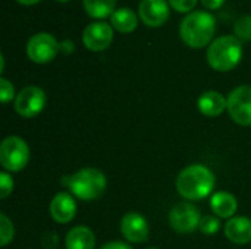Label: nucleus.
<instances>
[{"mask_svg":"<svg viewBox=\"0 0 251 249\" xmlns=\"http://www.w3.org/2000/svg\"><path fill=\"white\" fill-rule=\"evenodd\" d=\"M47 97L43 88L35 85H28L19 91L15 98V110L19 116L31 119L40 114L46 106Z\"/></svg>","mask_w":251,"mask_h":249,"instance_id":"8","label":"nucleus"},{"mask_svg":"<svg viewBox=\"0 0 251 249\" xmlns=\"http://www.w3.org/2000/svg\"><path fill=\"white\" fill-rule=\"evenodd\" d=\"M100 249H132L128 244L124 242H109L106 245H103Z\"/></svg>","mask_w":251,"mask_h":249,"instance_id":"28","label":"nucleus"},{"mask_svg":"<svg viewBox=\"0 0 251 249\" xmlns=\"http://www.w3.org/2000/svg\"><path fill=\"white\" fill-rule=\"evenodd\" d=\"M118 0H82L85 13L93 19H106L110 18L116 10Z\"/></svg>","mask_w":251,"mask_h":249,"instance_id":"19","label":"nucleus"},{"mask_svg":"<svg viewBox=\"0 0 251 249\" xmlns=\"http://www.w3.org/2000/svg\"><path fill=\"white\" fill-rule=\"evenodd\" d=\"M149 249H157V248H149Z\"/></svg>","mask_w":251,"mask_h":249,"instance_id":"32","label":"nucleus"},{"mask_svg":"<svg viewBox=\"0 0 251 249\" xmlns=\"http://www.w3.org/2000/svg\"><path fill=\"white\" fill-rule=\"evenodd\" d=\"M140 22L138 13H135L129 7H121L113 12L110 16V25L119 34H131L137 29Z\"/></svg>","mask_w":251,"mask_h":249,"instance_id":"16","label":"nucleus"},{"mask_svg":"<svg viewBox=\"0 0 251 249\" xmlns=\"http://www.w3.org/2000/svg\"><path fill=\"white\" fill-rule=\"evenodd\" d=\"M199 227H200V230L204 235H215L219 230L221 223L213 216H204V217H201V222H200V226Z\"/></svg>","mask_w":251,"mask_h":249,"instance_id":"23","label":"nucleus"},{"mask_svg":"<svg viewBox=\"0 0 251 249\" xmlns=\"http://www.w3.org/2000/svg\"><path fill=\"white\" fill-rule=\"evenodd\" d=\"M234 35L240 41H251V15H241L234 23Z\"/></svg>","mask_w":251,"mask_h":249,"instance_id":"20","label":"nucleus"},{"mask_svg":"<svg viewBox=\"0 0 251 249\" xmlns=\"http://www.w3.org/2000/svg\"><path fill=\"white\" fill-rule=\"evenodd\" d=\"M115 37L113 26L106 21H93L82 31V44L90 51H104L110 47Z\"/></svg>","mask_w":251,"mask_h":249,"instance_id":"7","label":"nucleus"},{"mask_svg":"<svg viewBox=\"0 0 251 249\" xmlns=\"http://www.w3.org/2000/svg\"><path fill=\"white\" fill-rule=\"evenodd\" d=\"M13 225L12 222L7 219L6 214H0V245L6 247L12 239H13Z\"/></svg>","mask_w":251,"mask_h":249,"instance_id":"21","label":"nucleus"},{"mask_svg":"<svg viewBox=\"0 0 251 249\" xmlns=\"http://www.w3.org/2000/svg\"><path fill=\"white\" fill-rule=\"evenodd\" d=\"M13 191V181L12 178L6 173H0V198H7Z\"/></svg>","mask_w":251,"mask_h":249,"instance_id":"25","label":"nucleus"},{"mask_svg":"<svg viewBox=\"0 0 251 249\" xmlns=\"http://www.w3.org/2000/svg\"><path fill=\"white\" fill-rule=\"evenodd\" d=\"M200 1L207 10H218L225 4L226 0H200Z\"/></svg>","mask_w":251,"mask_h":249,"instance_id":"27","label":"nucleus"},{"mask_svg":"<svg viewBox=\"0 0 251 249\" xmlns=\"http://www.w3.org/2000/svg\"><path fill=\"white\" fill-rule=\"evenodd\" d=\"M56 1H59V3H66V1H69V0H56Z\"/></svg>","mask_w":251,"mask_h":249,"instance_id":"31","label":"nucleus"},{"mask_svg":"<svg viewBox=\"0 0 251 249\" xmlns=\"http://www.w3.org/2000/svg\"><path fill=\"white\" fill-rule=\"evenodd\" d=\"M29 160V148L19 136H7L0 145V163L7 172H21Z\"/></svg>","mask_w":251,"mask_h":249,"instance_id":"5","label":"nucleus"},{"mask_svg":"<svg viewBox=\"0 0 251 249\" xmlns=\"http://www.w3.org/2000/svg\"><path fill=\"white\" fill-rule=\"evenodd\" d=\"M225 235L237 245L249 244L251 242V220L247 217H232L225 226Z\"/></svg>","mask_w":251,"mask_h":249,"instance_id":"15","label":"nucleus"},{"mask_svg":"<svg viewBox=\"0 0 251 249\" xmlns=\"http://www.w3.org/2000/svg\"><path fill=\"white\" fill-rule=\"evenodd\" d=\"M75 213H76V204L71 197V194L59 192L54 195L50 204V214L54 222L60 225L69 223L75 217Z\"/></svg>","mask_w":251,"mask_h":249,"instance_id":"13","label":"nucleus"},{"mask_svg":"<svg viewBox=\"0 0 251 249\" xmlns=\"http://www.w3.org/2000/svg\"><path fill=\"white\" fill-rule=\"evenodd\" d=\"M169 222L172 229L178 233H191L200 226L201 216L196 205L190 203H179L171 210Z\"/></svg>","mask_w":251,"mask_h":249,"instance_id":"10","label":"nucleus"},{"mask_svg":"<svg viewBox=\"0 0 251 249\" xmlns=\"http://www.w3.org/2000/svg\"><path fill=\"white\" fill-rule=\"evenodd\" d=\"M216 32V18L207 10H193L179 23V37L191 48L209 47Z\"/></svg>","mask_w":251,"mask_h":249,"instance_id":"1","label":"nucleus"},{"mask_svg":"<svg viewBox=\"0 0 251 249\" xmlns=\"http://www.w3.org/2000/svg\"><path fill=\"white\" fill-rule=\"evenodd\" d=\"M243 57V41L235 35L215 38L206 51L209 66L216 72H229L238 66Z\"/></svg>","mask_w":251,"mask_h":249,"instance_id":"3","label":"nucleus"},{"mask_svg":"<svg viewBox=\"0 0 251 249\" xmlns=\"http://www.w3.org/2000/svg\"><path fill=\"white\" fill-rule=\"evenodd\" d=\"M121 232L125 236V239H128L129 242L141 244L149 239L150 229L147 220L141 214L132 211L124 216L121 222Z\"/></svg>","mask_w":251,"mask_h":249,"instance_id":"12","label":"nucleus"},{"mask_svg":"<svg viewBox=\"0 0 251 249\" xmlns=\"http://www.w3.org/2000/svg\"><path fill=\"white\" fill-rule=\"evenodd\" d=\"M228 113L231 119L241 125H251V87L241 85L232 90L228 95Z\"/></svg>","mask_w":251,"mask_h":249,"instance_id":"9","label":"nucleus"},{"mask_svg":"<svg viewBox=\"0 0 251 249\" xmlns=\"http://www.w3.org/2000/svg\"><path fill=\"white\" fill-rule=\"evenodd\" d=\"M63 183L76 198L82 201H93L100 198L107 185L104 173L93 167H87L78 170L72 176H66Z\"/></svg>","mask_w":251,"mask_h":249,"instance_id":"4","label":"nucleus"},{"mask_svg":"<svg viewBox=\"0 0 251 249\" xmlns=\"http://www.w3.org/2000/svg\"><path fill=\"white\" fill-rule=\"evenodd\" d=\"M59 44L60 43L54 38V35L49 32H37L26 43V56L34 63H49L60 51Z\"/></svg>","mask_w":251,"mask_h":249,"instance_id":"6","label":"nucleus"},{"mask_svg":"<svg viewBox=\"0 0 251 249\" xmlns=\"http://www.w3.org/2000/svg\"><path fill=\"white\" fill-rule=\"evenodd\" d=\"M96 236L91 229L76 226L66 235V249H94Z\"/></svg>","mask_w":251,"mask_h":249,"instance_id":"17","label":"nucleus"},{"mask_svg":"<svg viewBox=\"0 0 251 249\" xmlns=\"http://www.w3.org/2000/svg\"><path fill=\"white\" fill-rule=\"evenodd\" d=\"M16 1L22 6H34V4L40 3L41 0H16Z\"/></svg>","mask_w":251,"mask_h":249,"instance_id":"29","label":"nucleus"},{"mask_svg":"<svg viewBox=\"0 0 251 249\" xmlns=\"http://www.w3.org/2000/svg\"><path fill=\"white\" fill-rule=\"evenodd\" d=\"M3 70H4V56L0 54V72H3Z\"/></svg>","mask_w":251,"mask_h":249,"instance_id":"30","label":"nucleus"},{"mask_svg":"<svg viewBox=\"0 0 251 249\" xmlns=\"http://www.w3.org/2000/svg\"><path fill=\"white\" fill-rule=\"evenodd\" d=\"M213 188L215 175L203 164H193L185 167L176 179V189L179 195L188 201H199L206 198Z\"/></svg>","mask_w":251,"mask_h":249,"instance_id":"2","label":"nucleus"},{"mask_svg":"<svg viewBox=\"0 0 251 249\" xmlns=\"http://www.w3.org/2000/svg\"><path fill=\"white\" fill-rule=\"evenodd\" d=\"M15 97V88L12 85L10 81H7L6 78H0V100L3 104L12 101Z\"/></svg>","mask_w":251,"mask_h":249,"instance_id":"24","label":"nucleus"},{"mask_svg":"<svg viewBox=\"0 0 251 249\" xmlns=\"http://www.w3.org/2000/svg\"><path fill=\"white\" fill-rule=\"evenodd\" d=\"M59 48H60V53H63V54H72L75 51V44H74L72 40H68L66 38L63 41H60Z\"/></svg>","mask_w":251,"mask_h":249,"instance_id":"26","label":"nucleus"},{"mask_svg":"<svg viewBox=\"0 0 251 249\" xmlns=\"http://www.w3.org/2000/svg\"><path fill=\"white\" fill-rule=\"evenodd\" d=\"M210 207L216 216L228 219L235 214L238 208V203H237V198L229 192H216L212 195Z\"/></svg>","mask_w":251,"mask_h":249,"instance_id":"18","label":"nucleus"},{"mask_svg":"<svg viewBox=\"0 0 251 249\" xmlns=\"http://www.w3.org/2000/svg\"><path fill=\"white\" fill-rule=\"evenodd\" d=\"M199 110L207 117H216L228 109V100L218 91H206L197 100Z\"/></svg>","mask_w":251,"mask_h":249,"instance_id":"14","label":"nucleus"},{"mask_svg":"<svg viewBox=\"0 0 251 249\" xmlns=\"http://www.w3.org/2000/svg\"><path fill=\"white\" fill-rule=\"evenodd\" d=\"M168 3L175 12L188 15V13H191L194 10L199 0H168Z\"/></svg>","mask_w":251,"mask_h":249,"instance_id":"22","label":"nucleus"},{"mask_svg":"<svg viewBox=\"0 0 251 249\" xmlns=\"http://www.w3.org/2000/svg\"><path fill=\"white\" fill-rule=\"evenodd\" d=\"M169 16L171 6L168 0H140L138 3V18L150 28H159L165 25Z\"/></svg>","mask_w":251,"mask_h":249,"instance_id":"11","label":"nucleus"}]
</instances>
